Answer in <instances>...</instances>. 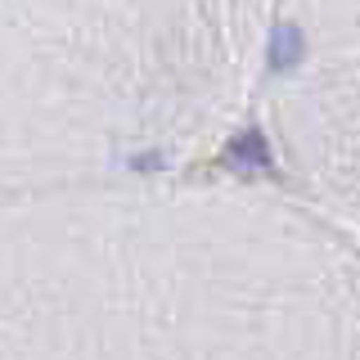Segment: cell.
<instances>
[{"instance_id":"6da1fadb","label":"cell","mask_w":360,"mask_h":360,"mask_svg":"<svg viewBox=\"0 0 360 360\" xmlns=\"http://www.w3.org/2000/svg\"><path fill=\"white\" fill-rule=\"evenodd\" d=\"M302 59V37L297 27H279L275 41H270V68H292Z\"/></svg>"},{"instance_id":"7a4b0ae2","label":"cell","mask_w":360,"mask_h":360,"mask_svg":"<svg viewBox=\"0 0 360 360\" xmlns=\"http://www.w3.org/2000/svg\"><path fill=\"white\" fill-rule=\"evenodd\" d=\"M230 162H239V167H266V162H270V153H266V140H262L257 131L239 135V140L230 144Z\"/></svg>"}]
</instances>
